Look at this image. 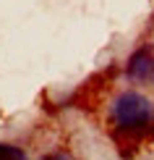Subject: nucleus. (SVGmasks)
I'll return each mask as SVG.
<instances>
[{
    "label": "nucleus",
    "instance_id": "nucleus-1",
    "mask_svg": "<svg viewBox=\"0 0 154 160\" xmlns=\"http://www.w3.org/2000/svg\"><path fill=\"white\" fill-rule=\"evenodd\" d=\"M110 116L115 121L118 129L125 131H141L144 126H149L152 121V102L146 100L141 92H120V95L112 100Z\"/></svg>",
    "mask_w": 154,
    "mask_h": 160
},
{
    "label": "nucleus",
    "instance_id": "nucleus-2",
    "mask_svg": "<svg viewBox=\"0 0 154 160\" xmlns=\"http://www.w3.org/2000/svg\"><path fill=\"white\" fill-rule=\"evenodd\" d=\"M128 76L133 82H152L154 79V45H144L128 58Z\"/></svg>",
    "mask_w": 154,
    "mask_h": 160
},
{
    "label": "nucleus",
    "instance_id": "nucleus-3",
    "mask_svg": "<svg viewBox=\"0 0 154 160\" xmlns=\"http://www.w3.org/2000/svg\"><path fill=\"white\" fill-rule=\"evenodd\" d=\"M0 160H29V158H26V152H24L21 147L0 142Z\"/></svg>",
    "mask_w": 154,
    "mask_h": 160
},
{
    "label": "nucleus",
    "instance_id": "nucleus-4",
    "mask_svg": "<svg viewBox=\"0 0 154 160\" xmlns=\"http://www.w3.org/2000/svg\"><path fill=\"white\" fill-rule=\"evenodd\" d=\"M42 160H71V155H65V152H50V155H44Z\"/></svg>",
    "mask_w": 154,
    "mask_h": 160
}]
</instances>
